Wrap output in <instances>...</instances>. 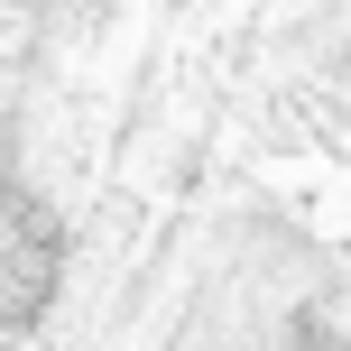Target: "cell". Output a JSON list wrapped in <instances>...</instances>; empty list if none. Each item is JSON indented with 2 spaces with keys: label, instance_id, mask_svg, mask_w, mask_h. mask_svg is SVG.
<instances>
[{
  "label": "cell",
  "instance_id": "obj_1",
  "mask_svg": "<svg viewBox=\"0 0 351 351\" xmlns=\"http://www.w3.org/2000/svg\"><path fill=\"white\" fill-rule=\"evenodd\" d=\"M47 287H56V222H47V204L0 185V333H19L47 305Z\"/></svg>",
  "mask_w": 351,
  "mask_h": 351
}]
</instances>
